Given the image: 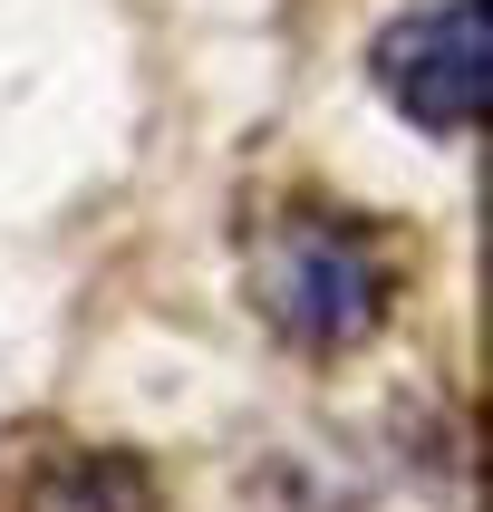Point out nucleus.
Returning <instances> with one entry per match:
<instances>
[{
	"instance_id": "1",
	"label": "nucleus",
	"mask_w": 493,
	"mask_h": 512,
	"mask_svg": "<svg viewBox=\"0 0 493 512\" xmlns=\"http://www.w3.org/2000/svg\"><path fill=\"white\" fill-rule=\"evenodd\" d=\"M397 300V261L368 223H348L329 203H281L252 242V310L310 358L377 339V319Z\"/></svg>"
},
{
	"instance_id": "3",
	"label": "nucleus",
	"mask_w": 493,
	"mask_h": 512,
	"mask_svg": "<svg viewBox=\"0 0 493 512\" xmlns=\"http://www.w3.org/2000/svg\"><path fill=\"white\" fill-rule=\"evenodd\" d=\"M20 512H165V503H155V474H145L136 455L58 445V455L20 484Z\"/></svg>"
},
{
	"instance_id": "2",
	"label": "nucleus",
	"mask_w": 493,
	"mask_h": 512,
	"mask_svg": "<svg viewBox=\"0 0 493 512\" xmlns=\"http://www.w3.org/2000/svg\"><path fill=\"white\" fill-rule=\"evenodd\" d=\"M368 68L406 126L474 136V116H484V0H416V10H397L377 29Z\"/></svg>"
}]
</instances>
